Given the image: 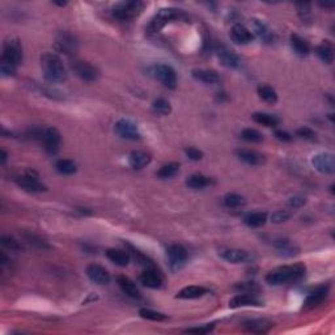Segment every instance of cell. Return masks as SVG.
Returning a JSON list of instances; mask_svg holds the SVG:
<instances>
[{
    "label": "cell",
    "instance_id": "cell-1",
    "mask_svg": "<svg viewBox=\"0 0 335 335\" xmlns=\"http://www.w3.org/2000/svg\"><path fill=\"white\" fill-rule=\"evenodd\" d=\"M305 275V266L301 263L283 266L270 271L266 275V282L271 285H282L300 282Z\"/></svg>",
    "mask_w": 335,
    "mask_h": 335
},
{
    "label": "cell",
    "instance_id": "cell-2",
    "mask_svg": "<svg viewBox=\"0 0 335 335\" xmlns=\"http://www.w3.org/2000/svg\"><path fill=\"white\" fill-rule=\"evenodd\" d=\"M41 69L43 77L50 83H63L69 77L62 59L54 53H44L42 55Z\"/></svg>",
    "mask_w": 335,
    "mask_h": 335
},
{
    "label": "cell",
    "instance_id": "cell-3",
    "mask_svg": "<svg viewBox=\"0 0 335 335\" xmlns=\"http://www.w3.org/2000/svg\"><path fill=\"white\" fill-rule=\"evenodd\" d=\"M23 60V48L17 39H9L4 43L0 72L3 76H11L15 74L17 65Z\"/></svg>",
    "mask_w": 335,
    "mask_h": 335
},
{
    "label": "cell",
    "instance_id": "cell-4",
    "mask_svg": "<svg viewBox=\"0 0 335 335\" xmlns=\"http://www.w3.org/2000/svg\"><path fill=\"white\" fill-rule=\"evenodd\" d=\"M144 3L139 0H130V2H121L116 4L113 8V16L118 20H131L142 13Z\"/></svg>",
    "mask_w": 335,
    "mask_h": 335
},
{
    "label": "cell",
    "instance_id": "cell-5",
    "mask_svg": "<svg viewBox=\"0 0 335 335\" xmlns=\"http://www.w3.org/2000/svg\"><path fill=\"white\" fill-rule=\"evenodd\" d=\"M177 18H185V15L182 13L181 9L163 8L154 15L153 18H152L148 29L151 30L152 33H156L159 32V30L163 29L168 23H170V21L173 20H177Z\"/></svg>",
    "mask_w": 335,
    "mask_h": 335
},
{
    "label": "cell",
    "instance_id": "cell-6",
    "mask_svg": "<svg viewBox=\"0 0 335 335\" xmlns=\"http://www.w3.org/2000/svg\"><path fill=\"white\" fill-rule=\"evenodd\" d=\"M38 178L39 175L36 170L27 169L24 174L16 178V182H17L18 186L29 191V193H42V191H46V186L39 182Z\"/></svg>",
    "mask_w": 335,
    "mask_h": 335
},
{
    "label": "cell",
    "instance_id": "cell-7",
    "mask_svg": "<svg viewBox=\"0 0 335 335\" xmlns=\"http://www.w3.org/2000/svg\"><path fill=\"white\" fill-rule=\"evenodd\" d=\"M71 67L75 75L83 81L92 83V81L97 80L98 76H100V71L96 69L95 65L91 64L89 62H85V60H75Z\"/></svg>",
    "mask_w": 335,
    "mask_h": 335
},
{
    "label": "cell",
    "instance_id": "cell-8",
    "mask_svg": "<svg viewBox=\"0 0 335 335\" xmlns=\"http://www.w3.org/2000/svg\"><path fill=\"white\" fill-rule=\"evenodd\" d=\"M153 74L156 79L168 89H174L177 86V74L174 69L168 64H156L153 67Z\"/></svg>",
    "mask_w": 335,
    "mask_h": 335
},
{
    "label": "cell",
    "instance_id": "cell-9",
    "mask_svg": "<svg viewBox=\"0 0 335 335\" xmlns=\"http://www.w3.org/2000/svg\"><path fill=\"white\" fill-rule=\"evenodd\" d=\"M311 165L315 169L323 174H331L335 170V158L334 154L330 152H321L313 156L311 159Z\"/></svg>",
    "mask_w": 335,
    "mask_h": 335
},
{
    "label": "cell",
    "instance_id": "cell-10",
    "mask_svg": "<svg viewBox=\"0 0 335 335\" xmlns=\"http://www.w3.org/2000/svg\"><path fill=\"white\" fill-rule=\"evenodd\" d=\"M166 255L169 258V263L172 270L177 271L180 269L185 266V263L187 262V258H189V254H187V250L185 249L182 245H170L166 250Z\"/></svg>",
    "mask_w": 335,
    "mask_h": 335
},
{
    "label": "cell",
    "instance_id": "cell-11",
    "mask_svg": "<svg viewBox=\"0 0 335 335\" xmlns=\"http://www.w3.org/2000/svg\"><path fill=\"white\" fill-rule=\"evenodd\" d=\"M116 132L123 139L128 140H138L140 139V132L138 130V126L133 122L128 121V119H119L116 123L114 127Z\"/></svg>",
    "mask_w": 335,
    "mask_h": 335
},
{
    "label": "cell",
    "instance_id": "cell-12",
    "mask_svg": "<svg viewBox=\"0 0 335 335\" xmlns=\"http://www.w3.org/2000/svg\"><path fill=\"white\" fill-rule=\"evenodd\" d=\"M219 255L224 261L229 263H248L252 259V255L247 250L232 249V248H222L219 250Z\"/></svg>",
    "mask_w": 335,
    "mask_h": 335
},
{
    "label": "cell",
    "instance_id": "cell-13",
    "mask_svg": "<svg viewBox=\"0 0 335 335\" xmlns=\"http://www.w3.org/2000/svg\"><path fill=\"white\" fill-rule=\"evenodd\" d=\"M42 139H43L44 143V148L49 153L55 154L58 151H59L60 146V140H62V137H60V132L55 127H49L44 130L43 135H42Z\"/></svg>",
    "mask_w": 335,
    "mask_h": 335
},
{
    "label": "cell",
    "instance_id": "cell-14",
    "mask_svg": "<svg viewBox=\"0 0 335 335\" xmlns=\"http://www.w3.org/2000/svg\"><path fill=\"white\" fill-rule=\"evenodd\" d=\"M86 275L93 283L98 285H106L110 283V274L105 267L100 264H89L86 267Z\"/></svg>",
    "mask_w": 335,
    "mask_h": 335
},
{
    "label": "cell",
    "instance_id": "cell-15",
    "mask_svg": "<svg viewBox=\"0 0 335 335\" xmlns=\"http://www.w3.org/2000/svg\"><path fill=\"white\" fill-rule=\"evenodd\" d=\"M216 53L221 64L228 67V69H237L241 65V60L237 54L227 48V46H220Z\"/></svg>",
    "mask_w": 335,
    "mask_h": 335
},
{
    "label": "cell",
    "instance_id": "cell-16",
    "mask_svg": "<svg viewBox=\"0 0 335 335\" xmlns=\"http://www.w3.org/2000/svg\"><path fill=\"white\" fill-rule=\"evenodd\" d=\"M55 46H57V49L60 53H64L67 54V55H70V54H74L75 51H76L77 43L76 39H75L70 33L63 32L58 36L57 41H55Z\"/></svg>",
    "mask_w": 335,
    "mask_h": 335
},
{
    "label": "cell",
    "instance_id": "cell-17",
    "mask_svg": "<svg viewBox=\"0 0 335 335\" xmlns=\"http://www.w3.org/2000/svg\"><path fill=\"white\" fill-rule=\"evenodd\" d=\"M273 322L264 318H258V320H249L243 322V327L249 332H255V334H266L273 329Z\"/></svg>",
    "mask_w": 335,
    "mask_h": 335
},
{
    "label": "cell",
    "instance_id": "cell-18",
    "mask_svg": "<svg viewBox=\"0 0 335 335\" xmlns=\"http://www.w3.org/2000/svg\"><path fill=\"white\" fill-rule=\"evenodd\" d=\"M231 38L236 43L247 44L253 41L254 36H253V33L247 27H243L241 24H236L231 29Z\"/></svg>",
    "mask_w": 335,
    "mask_h": 335
},
{
    "label": "cell",
    "instance_id": "cell-19",
    "mask_svg": "<svg viewBox=\"0 0 335 335\" xmlns=\"http://www.w3.org/2000/svg\"><path fill=\"white\" fill-rule=\"evenodd\" d=\"M139 279L143 285L152 288V289L160 288L163 284V278H161L160 273H158L154 269H147L146 271H143Z\"/></svg>",
    "mask_w": 335,
    "mask_h": 335
},
{
    "label": "cell",
    "instance_id": "cell-20",
    "mask_svg": "<svg viewBox=\"0 0 335 335\" xmlns=\"http://www.w3.org/2000/svg\"><path fill=\"white\" fill-rule=\"evenodd\" d=\"M327 295H329V285H320V287L316 288L315 291L306 297L305 306H308V308L318 306L320 304H322L323 301H325Z\"/></svg>",
    "mask_w": 335,
    "mask_h": 335
},
{
    "label": "cell",
    "instance_id": "cell-21",
    "mask_svg": "<svg viewBox=\"0 0 335 335\" xmlns=\"http://www.w3.org/2000/svg\"><path fill=\"white\" fill-rule=\"evenodd\" d=\"M252 24H253V29H254L255 34H257V36H258L262 41H264L266 43H273V42L275 41V34H274L273 30L267 27L264 23H262L261 20H257V18H254Z\"/></svg>",
    "mask_w": 335,
    "mask_h": 335
},
{
    "label": "cell",
    "instance_id": "cell-22",
    "mask_svg": "<svg viewBox=\"0 0 335 335\" xmlns=\"http://www.w3.org/2000/svg\"><path fill=\"white\" fill-rule=\"evenodd\" d=\"M262 305L261 301L255 296L249 294H241L234 296L233 299L229 301V306L233 309L241 308V306H259Z\"/></svg>",
    "mask_w": 335,
    "mask_h": 335
},
{
    "label": "cell",
    "instance_id": "cell-23",
    "mask_svg": "<svg viewBox=\"0 0 335 335\" xmlns=\"http://www.w3.org/2000/svg\"><path fill=\"white\" fill-rule=\"evenodd\" d=\"M237 156L241 161L249 165H262L266 161L263 154L257 151H252V149H238Z\"/></svg>",
    "mask_w": 335,
    "mask_h": 335
},
{
    "label": "cell",
    "instance_id": "cell-24",
    "mask_svg": "<svg viewBox=\"0 0 335 335\" xmlns=\"http://www.w3.org/2000/svg\"><path fill=\"white\" fill-rule=\"evenodd\" d=\"M117 282H118L119 287L123 292H125L127 296L132 297V299H140L142 295H140V291L138 289L137 284L131 280L130 278H127L126 275H119L117 276Z\"/></svg>",
    "mask_w": 335,
    "mask_h": 335
},
{
    "label": "cell",
    "instance_id": "cell-25",
    "mask_svg": "<svg viewBox=\"0 0 335 335\" xmlns=\"http://www.w3.org/2000/svg\"><path fill=\"white\" fill-rule=\"evenodd\" d=\"M206 294H208V289L206 287H202V285H189V287L182 288L181 291L178 292L177 297L184 300H193L205 296Z\"/></svg>",
    "mask_w": 335,
    "mask_h": 335
},
{
    "label": "cell",
    "instance_id": "cell-26",
    "mask_svg": "<svg viewBox=\"0 0 335 335\" xmlns=\"http://www.w3.org/2000/svg\"><path fill=\"white\" fill-rule=\"evenodd\" d=\"M128 163L133 169H143L147 165H149L151 156L143 151H132L130 153V158H128Z\"/></svg>",
    "mask_w": 335,
    "mask_h": 335
},
{
    "label": "cell",
    "instance_id": "cell-27",
    "mask_svg": "<svg viewBox=\"0 0 335 335\" xmlns=\"http://www.w3.org/2000/svg\"><path fill=\"white\" fill-rule=\"evenodd\" d=\"M106 257L110 262H113L114 264L121 267L127 266L131 259V255L127 252L121 249H109L106 252Z\"/></svg>",
    "mask_w": 335,
    "mask_h": 335
},
{
    "label": "cell",
    "instance_id": "cell-28",
    "mask_svg": "<svg viewBox=\"0 0 335 335\" xmlns=\"http://www.w3.org/2000/svg\"><path fill=\"white\" fill-rule=\"evenodd\" d=\"M267 214L266 212H250L243 217V222L250 228H261L266 224Z\"/></svg>",
    "mask_w": 335,
    "mask_h": 335
},
{
    "label": "cell",
    "instance_id": "cell-29",
    "mask_svg": "<svg viewBox=\"0 0 335 335\" xmlns=\"http://www.w3.org/2000/svg\"><path fill=\"white\" fill-rule=\"evenodd\" d=\"M193 76L205 84H217L220 80L219 75L211 70H194Z\"/></svg>",
    "mask_w": 335,
    "mask_h": 335
},
{
    "label": "cell",
    "instance_id": "cell-30",
    "mask_svg": "<svg viewBox=\"0 0 335 335\" xmlns=\"http://www.w3.org/2000/svg\"><path fill=\"white\" fill-rule=\"evenodd\" d=\"M253 119L254 122H257L258 125L266 126V127H275L280 123V119L278 118L274 114H269V113H254L253 114Z\"/></svg>",
    "mask_w": 335,
    "mask_h": 335
},
{
    "label": "cell",
    "instance_id": "cell-31",
    "mask_svg": "<svg viewBox=\"0 0 335 335\" xmlns=\"http://www.w3.org/2000/svg\"><path fill=\"white\" fill-rule=\"evenodd\" d=\"M317 55L322 62L327 63V64H331L334 62V50H332V46L329 43V42H323L322 44H320L317 49Z\"/></svg>",
    "mask_w": 335,
    "mask_h": 335
},
{
    "label": "cell",
    "instance_id": "cell-32",
    "mask_svg": "<svg viewBox=\"0 0 335 335\" xmlns=\"http://www.w3.org/2000/svg\"><path fill=\"white\" fill-rule=\"evenodd\" d=\"M291 44L294 50L296 51L299 55H308L310 53V46L304 38L299 36V34H292L291 36Z\"/></svg>",
    "mask_w": 335,
    "mask_h": 335
},
{
    "label": "cell",
    "instance_id": "cell-33",
    "mask_svg": "<svg viewBox=\"0 0 335 335\" xmlns=\"http://www.w3.org/2000/svg\"><path fill=\"white\" fill-rule=\"evenodd\" d=\"M210 184H211V178L206 177V175H203V174L190 175L186 181L187 186H189L190 189H194V190L203 189V187L208 186Z\"/></svg>",
    "mask_w": 335,
    "mask_h": 335
},
{
    "label": "cell",
    "instance_id": "cell-34",
    "mask_svg": "<svg viewBox=\"0 0 335 335\" xmlns=\"http://www.w3.org/2000/svg\"><path fill=\"white\" fill-rule=\"evenodd\" d=\"M258 95L259 97L263 100L267 104H276L278 102V93L275 89L270 85H261L258 88Z\"/></svg>",
    "mask_w": 335,
    "mask_h": 335
},
{
    "label": "cell",
    "instance_id": "cell-35",
    "mask_svg": "<svg viewBox=\"0 0 335 335\" xmlns=\"http://www.w3.org/2000/svg\"><path fill=\"white\" fill-rule=\"evenodd\" d=\"M275 247L283 257H294V255H296L297 253H299V249L292 247L291 242L288 240H278L275 242Z\"/></svg>",
    "mask_w": 335,
    "mask_h": 335
},
{
    "label": "cell",
    "instance_id": "cell-36",
    "mask_svg": "<svg viewBox=\"0 0 335 335\" xmlns=\"http://www.w3.org/2000/svg\"><path fill=\"white\" fill-rule=\"evenodd\" d=\"M55 168H57V170L60 173V174H65V175L74 174V173H76L77 170L76 164H75L72 160H67V159H62V160L57 161Z\"/></svg>",
    "mask_w": 335,
    "mask_h": 335
},
{
    "label": "cell",
    "instance_id": "cell-37",
    "mask_svg": "<svg viewBox=\"0 0 335 335\" xmlns=\"http://www.w3.org/2000/svg\"><path fill=\"white\" fill-rule=\"evenodd\" d=\"M178 170H180V164L169 163L161 166L158 172V175L160 178H163V180H166V178L174 177V175L178 173Z\"/></svg>",
    "mask_w": 335,
    "mask_h": 335
},
{
    "label": "cell",
    "instance_id": "cell-38",
    "mask_svg": "<svg viewBox=\"0 0 335 335\" xmlns=\"http://www.w3.org/2000/svg\"><path fill=\"white\" fill-rule=\"evenodd\" d=\"M224 205L229 208H238L247 205V200H245L243 196L232 193V194H227V195L224 196Z\"/></svg>",
    "mask_w": 335,
    "mask_h": 335
},
{
    "label": "cell",
    "instance_id": "cell-39",
    "mask_svg": "<svg viewBox=\"0 0 335 335\" xmlns=\"http://www.w3.org/2000/svg\"><path fill=\"white\" fill-rule=\"evenodd\" d=\"M153 110L158 114H161V116H169V114L172 113V106H170L168 100L160 97L158 98V100H154Z\"/></svg>",
    "mask_w": 335,
    "mask_h": 335
},
{
    "label": "cell",
    "instance_id": "cell-40",
    "mask_svg": "<svg viewBox=\"0 0 335 335\" xmlns=\"http://www.w3.org/2000/svg\"><path fill=\"white\" fill-rule=\"evenodd\" d=\"M128 248H130V253L133 257V259H135L140 266H146L147 269H153V263H152V261L147 255H144L142 252H139V250L135 249V248L130 247V245H128Z\"/></svg>",
    "mask_w": 335,
    "mask_h": 335
},
{
    "label": "cell",
    "instance_id": "cell-41",
    "mask_svg": "<svg viewBox=\"0 0 335 335\" xmlns=\"http://www.w3.org/2000/svg\"><path fill=\"white\" fill-rule=\"evenodd\" d=\"M140 317L146 318V320L153 321V322H163V321L168 320L165 315L160 313V311H154L151 309H140L139 311Z\"/></svg>",
    "mask_w": 335,
    "mask_h": 335
},
{
    "label": "cell",
    "instance_id": "cell-42",
    "mask_svg": "<svg viewBox=\"0 0 335 335\" xmlns=\"http://www.w3.org/2000/svg\"><path fill=\"white\" fill-rule=\"evenodd\" d=\"M297 13L303 23L309 24L311 21V6L310 3H296Z\"/></svg>",
    "mask_w": 335,
    "mask_h": 335
},
{
    "label": "cell",
    "instance_id": "cell-43",
    "mask_svg": "<svg viewBox=\"0 0 335 335\" xmlns=\"http://www.w3.org/2000/svg\"><path fill=\"white\" fill-rule=\"evenodd\" d=\"M241 138L250 143H259L263 140V135L258 130H255V128H245L241 132Z\"/></svg>",
    "mask_w": 335,
    "mask_h": 335
},
{
    "label": "cell",
    "instance_id": "cell-44",
    "mask_svg": "<svg viewBox=\"0 0 335 335\" xmlns=\"http://www.w3.org/2000/svg\"><path fill=\"white\" fill-rule=\"evenodd\" d=\"M291 216H292L291 211L279 210V211H276V212H274V214L271 215V221L275 222V224H282V222L287 221V220L289 219Z\"/></svg>",
    "mask_w": 335,
    "mask_h": 335
},
{
    "label": "cell",
    "instance_id": "cell-45",
    "mask_svg": "<svg viewBox=\"0 0 335 335\" xmlns=\"http://www.w3.org/2000/svg\"><path fill=\"white\" fill-rule=\"evenodd\" d=\"M25 237H27V240L29 241L32 245H34V247L39 248V249H49V245L46 243V241L39 238L38 236H36V234H27Z\"/></svg>",
    "mask_w": 335,
    "mask_h": 335
},
{
    "label": "cell",
    "instance_id": "cell-46",
    "mask_svg": "<svg viewBox=\"0 0 335 335\" xmlns=\"http://www.w3.org/2000/svg\"><path fill=\"white\" fill-rule=\"evenodd\" d=\"M2 243L4 247L8 248L11 250H20L21 249V243L18 241H16L13 237H9V236H3L2 237Z\"/></svg>",
    "mask_w": 335,
    "mask_h": 335
},
{
    "label": "cell",
    "instance_id": "cell-47",
    "mask_svg": "<svg viewBox=\"0 0 335 335\" xmlns=\"http://www.w3.org/2000/svg\"><path fill=\"white\" fill-rule=\"evenodd\" d=\"M296 135L301 139L305 140H313L316 138V132L309 127H301L296 131Z\"/></svg>",
    "mask_w": 335,
    "mask_h": 335
},
{
    "label": "cell",
    "instance_id": "cell-48",
    "mask_svg": "<svg viewBox=\"0 0 335 335\" xmlns=\"http://www.w3.org/2000/svg\"><path fill=\"white\" fill-rule=\"evenodd\" d=\"M214 329V325H203V326L199 327H190V329L185 330V332H190V334H208L210 331H212Z\"/></svg>",
    "mask_w": 335,
    "mask_h": 335
},
{
    "label": "cell",
    "instance_id": "cell-49",
    "mask_svg": "<svg viewBox=\"0 0 335 335\" xmlns=\"http://www.w3.org/2000/svg\"><path fill=\"white\" fill-rule=\"evenodd\" d=\"M185 153H186V156L190 159V160L193 161H199L203 159V152L194 148V147H189V148H186Z\"/></svg>",
    "mask_w": 335,
    "mask_h": 335
},
{
    "label": "cell",
    "instance_id": "cell-50",
    "mask_svg": "<svg viewBox=\"0 0 335 335\" xmlns=\"http://www.w3.org/2000/svg\"><path fill=\"white\" fill-rule=\"evenodd\" d=\"M305 203H306V199L303 198V196H294V198H291L289 200H288V206L292 208L303 207Z\"/></svg>",
    "mask_w": 335,
    "mask_h": 335
},
{
    "label": "cell",
    "instance_id": "cell-51",
    "mask_svg": "<svg viewBox=\"0 0 335 335\" xmlns=\"http://www.w3.org/2000/svg\"><path fill=\"white\" fill-rule=\"evenodd\" d=\"M275 137L278 138L279 140H282V142H291L292 140L291 133L287 132V131H283V130H276Z\"/></svg>",
    "mask_w": 335,
    "mask_h": 335
},
{
    "label": "cell",
    "instance_id": "cell-52",
    "mask_svg": "<svg viewBox=\"0 0 335 335\" xmlns=\"http://www.w3.org/2000/svg\"><path fill=\"white\" fill-rule=\"evenodd\" d=\"M0 156H2V158H0V163H2V165H4L7 161V158H8V156H7V152L4 151V149H2V151H0Z\"/></svg>",
    "mask_w": 335,
    "mask_h": 335
},
{
    "label": "cell",
    "instance_id": "cell-53",
    "mask_svg": "<svg viewBox=\"0 0 335 335\" xmlns=\"http://www.w3.org/2000/svg\"><path fill=\"white\" fill-rule=\"evenodd\" d=\"M322 7H325V8H332L334 7V3H325V4H321Z\"/></svg>",
    "mask_w": 335,
    "mask_h": 335
}]
</instances>
